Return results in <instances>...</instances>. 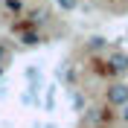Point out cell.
Here are the masks:
<instances>
[{
    "label": "cell",
    "mask_w": 128,
    "mask_h": 128,
    "mask_svg": "<svg viewBox=\"0 0 128 128\" xmlns=\"http://www.w3.org/2000/svg\"><path fill=\"white\" fill-rule=\"evenodd\" d=\"M105 99H108V105H116V108H122V105L128 102V84H122V82H114V84H108V90H105Z\"/></svg>",
    "instance_id": "obj_1"
},
{
    "label": "cell",
    "mask_w": 128,
    "mask_h": 128,
    "mask_svg": "<svg viewBox=\"0 0 128 128\" xmlns=\"http://www.w3.org/2000/svg\"><path fill=\"white\" fill-rule=\"evenodd\" d=\"M108 64H111L114 73H128V56L125 52H111L108 56Z\"/></svg>",
    "instance_id": "obj_2"
},
{
    "label": "cell",
    "mask_w": 128,
    "mask_h": 128,
    "mask_svg": "<svg viewBox=\"0 0 128 128\" xmlns=\"http://www.w3.org/2000/svg\"><path fill=\"white\" fill-rule=\"evenodd\" d=\"M56 6L61 9V12H76V9H79V0H56Z\"/></svg>",
    "instance_id": "obj_3"
},
{
    "label": "cell",
    "mask_w": 128,
    "mask_h": 128,
    "mask_svg": "<svg viewBox=\"0 0 128 128\" xmlns=\"http://www.w3.org/2000/svg\"><path fill=\"white\" fill-rule=\"evenodd\" d=\"M88 50H93V52H96V50H105V38H99V35H93V38L88 41Z\"/></svg>",
    "instance_id": "obj_4"
},
{
    "label": "cell",
    "mask_w": 128,
    "mask_h": 128,
    "mask_svg": "<svg viewBox=\"0 0 128 128\" xmlns=\"http://www.w3.org/2000/svg\"><path fill=\"white\" fill-rule=\"evenodd\" d=\"M38 41H41V35H35V32H26V35H24V44H29V47L38 44Z\"/></svg>",
    "instance_id": "obj_5"
},
{
    "label": "cell",
    "mask_w": 128,
    "mask_h": 128,
    "mask_svg": "<svg viewBox=\"0 0 128 128\" xmlns=\"http://www.w3.org/2000/svg\"><path fill=\"white\" fill-rule=\"evenodd\" d=\"M3 3H6L12 12H20V0H3Z\"/></svg>",
    "instance_id": "obj_6"
},
{
    "label": "cell",
    "mask_w": 128,
    "mask_h": 128,
    "mask_svg": "<svg viewBox=\"0 0 128 128\" xmlns=\"http://www.w3.org/2000/svg\"><path fill=\"white\" fill-rule=\"evenodd\" d=\"M120 116H122V122H125V125H128V102L122 105V114H120Z\"/></svg>",
    "instance_id": "obj_7"
},
{
    "label": "cell",
    "mask_w": 128,
    "mask_h": 128,
    "mask_svg": "<svg viewBox=\"0 0 128 128\" xmlns=\"http://www.w3.org/2000/svg\"><path fill=\"white\" fill-rule=\"evenodd\" d=\"M0 58H3V47H0Z\"/></svg>",
    "instance_id": "obj_8"
},
{
    "label": "cell",
    "mask_w": 128,
    "mask_h": 128,
    "mask_svg": "<svg viewBox=\"0 0 128 128\" xmlns=\"http://www.w3.org/2000/svg\"><path fill=\"white\" fill-rule=\"evenodd\" d=\"M0 3H3V0H0Z\"/></svg>",
    "instance_id": "obj_9"
}]
</instances>
